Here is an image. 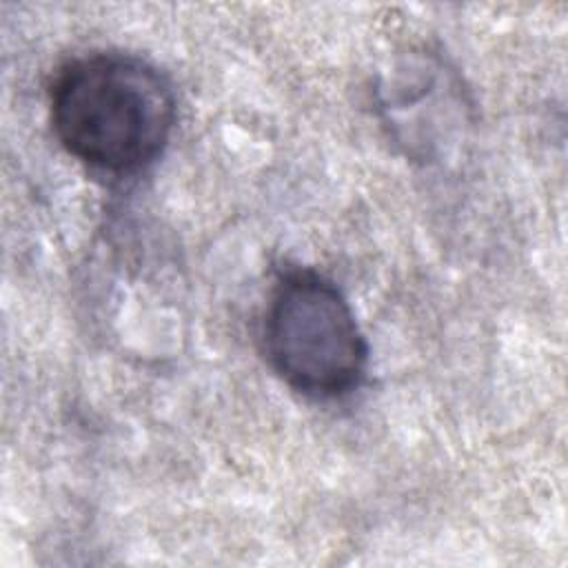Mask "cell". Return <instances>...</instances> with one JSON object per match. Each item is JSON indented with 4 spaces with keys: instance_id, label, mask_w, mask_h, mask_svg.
<instances>
[{
    "instance_id": "6da1fadb",
    "label": "cell",
    "mask_w": 568,
    "mask_h": 568,
    "mask_svg": "<svg viewBox=\"0 0 568 568\" xmlns=\"http://www.w3.org/2000/svg\"><path fill=\"white\" fill-rule=\"evenodd\" d=\"M51 124L80 162L106 173H133L158 160L175 124L169 80L129 53H91L53 78Z\"/></svg>"
},
{
    "instance_id": "7a4b0ae2",
    "label": "cell",
    "mask_w": 568,
    "mask_h": 568,
    "mask_svg": "<svg viewBox=\"0 0 568 568\" xmlns=\"http://www.w3.org/2000/svg\"><path fill=\"white\" fill-rule=\"evenodd\" d=\"M264 353L273 371L297 393L335 399L359 386L368 346L342 291L306 268L284 273L271 291Z\"/></svg>"
}]
</instances>
